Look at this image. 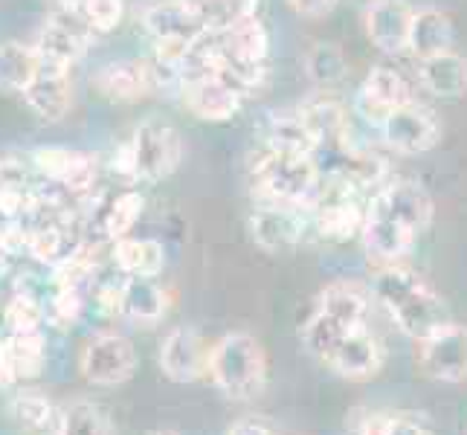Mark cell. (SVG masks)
<instances>
[{
	"label": "cell",
	"instance_id": "cell-3",
	"mask_svg": "<svg viewBox=\"0 0 467 435\" xmlns=\"http://www.w3.org/2000/svg\"><path fill=\"white\" fill-rule=\"evenodd\" d=\"M206 375L215 389L230 400H253L267 386V354L265 346L247 331L223 334L209 346Z\"/></svg>",
	"mask_w": 467,
	"mask_h": 435
},
{
	"label": "cell",
	"instance_id": "cell-13",
	"mask_svg": "<svg viewBox=\"0 0 467 435\" xmlns=\"http://www.w3.org/2000/svg\"><path fill=\"white\" fill-rule=\"evenodd\" d=\"M368 209L392 218L398 223H404L407 230H412L415 235H421L430 221H432V201L427 195V189L415 181H389L380 183L372 195V203Z\"/></svg>",
	"mask_w": 467,
	"mask_h": 435
},
{
	"label": "cell",
	"instance_id": "cell-39",
	"mask_svg": "<svg viewBox=\"0 0 467 435\" xmlns=\"http://www.w3.org/2000/svg\"><path fill=\"white\" fill-rule=\"evenodd\" d=\"M85 311V296L78 287H56V294L44 302V319L47 326H53L58 331L73 328L78 316Z\"/></svg>",
	"mask_w": 467,
	"mask_h": 435
},
{
	"label": "cell",
	"instance_id": "cell-53",
	"mask_svg": "<svg viewBox=\"0 0 467 435\" xmlns=\"http://www.w3.org/2000/svg\"><path fill=\"white\" fill-rule=\"evenodd\" d=\"M424 435H432V432H424Z\"/></svg>",
	"mask_w": 467,
	"mask_h": 435
},
{
	"label": "cell",
	"instance_id": "cell-48",
	"mask_svg": "<svg viewBox=\"0 0 467 435\" xmlns=\"http://www.w3.org/2000/svg\"><path fill=\"white\" fill-rule=\"evenodd\" d=\"M227 435H273V430L259 418H244V421L233 424Z\"/></svg>",
	"mask_w": 467,
	"mask_h": 435
},
{
	"label": "cell",
	"instance_id": "cell-12",
	"mask_svg": "<svg viewBox=\"0 0 467 435\" xmlns=\"http://www.w3.org/2000/svg\"><path fill=\"white\" fill-rule=\"evenodd\" d=\"M311 227V218L305 215V209L282 206V203H262L253 209L250 215V233L253 241L267 253H285L302 244L305 233Z\"/></svg>",
	"mask_w": 467,
	"mask_h": 435
},
{
	"label": "cell",
	"instance_id": "cell-1",
	"mask_svg": "<svg viewBox=\"0 0 467 435\" xmlns=\"http://www.w3.org/2000/svg\"><path fill=\"white\" fill-rule=\"evenodd\" d=\"M372 290L386 314L395 319V326L415 343L450 322L441 296L410 267L380 264L372 276Z\"/></svg>",
	"mask_w": 467,
	"mask_h": 435
},
{
	"label": "cell",
	"instance_id": "cell-35",
	"mask_svg": "<svg viewBox=\"0 0 467 435\" xmlns=\"http://www.w3.org/2000/svg\"><path fill=\"white\" fill-rule=\"evenodd\" d=\"M12 418L29 432H50L58 424V412L41 392H21L9 404Z\"/></svg>",
	"mask_w": 467,
	"mask_h": 435
},
{
	"label": "cell",
	"instance_id": "cell-7",
	"mask_svg": "<svg viewBox=\"0 0 467 435\" xmlns=\"http://www.w3.org/2000/svg\"><path fill=\"white\" fill-rule=\"evenodd\" d=\"M418 363L421 372L439 383L467 380V326L444 322L441 328L418 340Z\"/></svg>",
	"mask_w": 467,
	"mask_h": 435
},
{
	"label": "cell",
	"instance_id": "cell-21",
	"mask_svg": "<svg viewBox=\"0 0 467 435\" xmlns=\"http://www.w3.org/2000/svg\"><path fill=\"white\" fill-rule=\"evenodd\" d=\"M47 340L41 331L32 334H6L0 340V383L15 386L32 380L44 372Z\"/></svg>",
	"mask_w": 467,
	"mask_h": 435
},
{
	"label": "cell",
	"instance_id": "cell-43",
	"mask_svg": "<svg viewBox=\"0 0 467 435\" xmlns=\"http://www.w3.org/2000/svg\"><path fill=\"white\" fill-rule=\"evenodd\" d=\"M32 209V201L18 183H4L0 186V218H21Z\"/></svg>",
	"mask_w": 467,
	"mask_h": 435
},
{
	"label": "cell",
	"instance_id": "cell-30",
	"mask_svg": "<svg viewBox=\"0 0 467 435\" xmlns=\"http://www.w3.org/2000/svg\"><path fill=\"white\" fill-rule=\"evenodd\" d=\"M299 117L305 119V125L311 128V134L319 140V145L326 140H343L348 134V117L346 108L334 99V96L322 93L317 99H308L305 105L296 108Z\"/></svg>",
	"mask_w": 467,
	"mask_h": 435
},
{
	"label": "cell",
	"instance_id": "cell-17",
	"mask_svg": "<svg viewBox=\"0 0 467 435\" xmlns=\"http://www.w3.org/2000/svg\"><path fill=\"white\" fill-rule=\"evenodd\" d=\"M326 363L346 380H372L383 368V346L368 326L348 328Z\"/></svg>",
	"mask_w": 467,
	"mask_h": 435
},
{
	"label": "cell",
	"instance_id": "cell-38",
	"mask_svg": "<svg viewBox=\"0 0 467 435\" xmlns=\"http://www.w3.org/2000/svg\"><path fill=\"white\" fill-rule=\"evenodd\" d=\"M4 326L9 328V334H32L41 331V326H47L44 319V302L32 294H15L6 308H4Z\"/></svg>",
	"mask_w": 467,
	"mask_h": 435
},
{
	"label": "cell",
	"instance_id": "cell-11",
	"mask_svg": "<svg viewBox=\"0 0 467 435\" xmlns=\"http://www.w3.org/2000/svg\"><path fill=\"white\" fill-rule=\"evenodd\" d=\"M183 105L192 117L203 122H230L241 105H244V93H241L233 82H227L221 73H203L195 78L181 82Z\"/></svg>",
	"mask_w": 467,
	"mask_h": 435
},
{
	"label": "cell",
	"instance_id": "cell-41",
	"mask_svg": "<svg viewBox=\"0 0 467 435\" xmlns=\"http://www.w3.org/2000/svg\"><path fill=\"white\" fill-rule=\"evenodd\" d=\"M73 6L96 36L114 32L125 18V0H76Z\"/></svg>",
	"mask_w": 467,
	"mask_h": 435
},
{
	"label": "cell",
	"instance_id": "cell-6",
	"mask_svg": "<svg viewBox=\"0 0 467 435\" xmlns=\"http://www.w3.org/2000/svg\"><path fill=\"white\" fill-rule=\"evenodd\" d=\"M78 368L93 386H122L137 372V348L122 334H96L85 343Z\"/></svg>",
	"mask_w": 467,
	"mask_h": 435
},
{
	"label": "cell",
	"instance_id": "cell-46",
	"mask_svg": "<svg viewBox=\"0 0 467 435\" xmlns=\"http://www.w3.org/2000/svg\"><path fill=\"white\" fill-rule=\"evenodd\" d=\"M291 9L302 18H322V15L334 12V6L340 4V0H287Z\"/></svg>",
	"mask_w": 467,
	"mask_h": 435
},
{
	"label": "cell",
	"instance_id": "cell-14",
	"mask_svg": "<svg viewBox=\"0 0 467 435\" xmlns=\"http://www.w3.org/2000/svg\"><path fill=\"white\" fill-rule=\"evenodd\" d=\"M412 102V90L407 78L392 67H372L354 96V110L368 122L380 128L392 110Z\"/></svg>",
	"mask_w": 467,
	"mask_h": 435
},
{
	"label": "cell",
	"instance_id": "cell-19",
	"mask_svg": "<svg viewBox=\"0 0 467 435\" xmlns=\"http://www.w3.org/2000/svg\"><path fill=\"white\" fill-rule=\"evenodd\" d=\"M380 134L400 154H424L439 142V122L427 108L410 102L383 119Z\"/></svg>",
	"mask_w": 467,
	"mask_h": 435
},
{
	"label": "cell",
	"instance_id": "cell-33",
	"mask_svg": "<svg viewBox=\"0 0 467 435\" xmlns=\"http://www.w3.org/2000/svg\"><path fill=\"white\" fill-rule=\"evenodd\" d=\"M142 209H146V198L134 189H125L102 209V235L117 241L131 235V230L137 227V221L142 218Z\"/></svg>",
	"mask_w": 467,
	"mask_h": 435
},
{
	"label": "cell",
	"instance_id": "cell-4",
	"mask_svg": "<svg viewBox=\"0 0 467 435\" xmlns=\"http://www.w3.org/2000/svg\"><path fill=\"white\" fill-rule=\"evenodd\" d=\"M134 151L137 181L160 183L177 171L183 160V140L181 131L166 119H146L140 122L134 137L128 140Z\"/></svg>",
	"mask_w": 467,
	"mask_h": 435
},
{
	"label": "cell",
	"instance_id": "cell-22",
	"mask_svg": "<svg viewBox=\"0 0 467 435\" xmlns=\"http://www.w3.org/2000/svg\"><path fill=\"white\" fill-rule=\"evenodd\" d=\"M412 9L407 0H378L366 12V36L380 53H404L410 47Z\"/></svg>",
	"mask_w": 467,
	"mask_h": 435
},
{
	"label": "cell",
	"instance_id": "cell-10",
	"mask_svg": "<svg viewBox=\"0 0 467 435\" xmlns=\"http://www.w3.org/2000/svg\"><path fill=\"white\" fill-rule=\"evenodd\" d=\"M142 26L154 47H192L209 36L201 15L183 6L181 0H151L142 9Z\"/></svg>",
	"mask_w": 467,
	"mask_h": 435
},
{
	"label": "cell",
	"instance_id": "cell-32",
	"mask_svg": "<svg viewBox=\"0 0 467 435\" xmlns=\"http://www.w3.org/2000/svg\"><path fill=\"white\" fill-rule=\"evenodd\" d=\"M348 70V61L343 56V50L337 44L328 41H317L308 53H305V73L317 85V88H334L340 85L346 78Z\"/></svg>",
	"mask_w": 467,
	"mask_h": 435
},
{
	"label": "cell",
	"instance_id": "cell-16",
	"mask_svg": "<svg viewBox=\"0 0 467 435\" xmlns=\"http://www.w3.org/2000/svg\"><path fill=\"white\" fill-rule=\"evenodd\" d=\"M206 357L209 348L198 328L181 326L171 328L163 343H160V372H163L171 383H195L206 375Z\"/></svg>",
	"mask_w": 467,
	"mask_h": 435
},
{
	"label": "cell",
	"instance_id": "cell-8",
	"mask_svg": "<svg viewBox=\"0 0 467 435\" xmlns=\"http://www.w3.org/2000/svg\"><path fill=\"white\" fill-rule=\"evenodd\" d=\"M308 212H311V227L319 233V238L334 241V244H343V241L360 235L366 218V209L354 201V192L340 183L326 181V177H322L319 198Z\"/></svg>",
	"mask_w": 467,
	"mask_h": 435
},
{
	"label": "cell",
	"instance_id": "cell-40",
	"mask_svg": "<svg viewBox=\"0 0 467 435\" xmlns=\"http://www.w3.org/2000/svg\"><path fill=\"white\" fill-rule=\"evenodd\" d=\"M26 253L41 264H56L64 255V230L53 221H38L26 227Z\"/></svg>",
	"mask_w": 467,
	"mask_h": 435
},
{
	"label": "cell",
	"instance_id": "cell-27",
	"mask_svg": "<svg viewBox=\"0 0 467 435\" xmlns=\"http://www.w3.org/2000/svg\"><path fill=\"white\" fill-rule=\"evenodd\" d=\"M421 82L441 99H459L467 93V58L453 50L421 58Z\"/></svg>",
	"mask_w": 467,
	"mask_h": 435
},
{
	"label": "cell",
	"instance_id": "cell-49",
	"mask_svg": "<svg viewBox=\"0 0 467 435\" xmlns=\"http://www.w3.org/2000/svg\"><path fill=\"white\" fill-rule=\"evenodd\" d=\"M181 4H183V6H189L192 12H198L201 18H203V15L209 12V6H213L215 0H181Z\"/></svg>",
	"mask_w": 467,
	"mask_h": 435
},
{
	"label": "cell",
	"instance_id": "cell-34",
	"mask_svg": "<svg viewBox=\"0 0 467 435\" xmlns=\"http://www.w3.org/2000/svg\"><path fill=\"white\" fill-rule=\"evenodd\" d=\"M56 435H110L108 415L90 400H73L58 412Z\"/></svg>",
	"mask_w": 467,
	"mask_h": 435
},
{
	"label": "cell",
	"instance_id": "cell-29",
	"mask_svg": "<svg viewBox=\"0 0 467 435\" xmlns=\"http://www.w3.org/2000/svg\"><path fill=\"white\" fill-rule=\"evenodd\" d=\"M453 47V21L447 18L439 9H421L412 12V24H410V47L418 58L444 53Z\"/></svg>",
	"mask_w": 467,
	"mask_h": 435
},
{
	"label": "cell",
	"instance_id": "cell-45",
	"mask_svg": "<svg viewBox=\"0 0 467 435\" xmlns=\"http://www.w3.org/2000/svg\"><path fill=\"white\" fill-rule=\"evenodd\" d=\"M122 287H125V279H105L96 285L93 290V302L99 305L102 314H119V305H122Z\"/></svg>",
	"mask_w": 467,
	"mask_h": 435
},
{
	"label": "cell",
	"instance_id": "cell-25",
	"mask_svg": "<svg viewBox=\"0 0 467 435\" xmlns=\"http://www.w3.org/2000/svg\"><path fill=\"white\" fill-rule=\"evenodd\" d=\"M114 264L128 279H157L166 267V250L154 238L125 235L114 241Z\"/></svg>",
	"mask_w": 467,
	"mask_h": 435
},
{
	"label": "cell",
	"instance_id": "cell-37",
	"mask_svg": "<svg viewBox=\"0 0 467 435\" xmlns=\"http://www.w3.org/2000/svg\"><path fill=\"white\" fill-rule=\"evenodd\" d=\"M360 328V326H358ZM348 328H343L340 322H334L331 316H326L322 311H314V316L305 322V328H302V343L305 348H308L317 360L326 363L331 357V351L334 346L340 343V337L346 334Z\"/></svg>",
	"mask_w": 467,
	"mask_h": 435
},
{
	"label": "cell",
	"instance_id": "cell-2",
	"mask_svg": "<svg viewBox=\"0 0 467 435\" xmlns=\"http://www.w3.org/2000/svg\"><path fill=\"white\" fill-rule=\"evenodd\" d=\"M253 192L265 203H282L296 209H311L322 192V169L314 157L273 151L265 145L262 154L250 163Z\"/></svg>",
	"mask_w": 467,
	"mask_h": 435
},
{
	"label": "cell",
	"instance_id": "cell-9",
	"mask_svg": "<svg viewBox=\"0 0 467 435\" xmlns=\"http://www.w3.org/2000/svg\"><path fill=\"white\" fill-rule=\"evenodd\" d=\"M93 36L96 32L85 24V18L76 12V6H64L44 21L38 41H36V53L41 61L73 67V64L88 53Z\"/></svg>",
	"mask_w": 467,
	"mask_h": 435
},
{
	"label": "cell",
	"instance_id": "cell-51",
	"mask_svg": "<svg viewBox=\"0 0 467 435\" xmlns=\"http://www.w3.org/2000/svg\"><path fill=\"white\" fill-rule=\"evenodd\" d=\"M58 4H64V6H73V4H76V0H58Z\"/></svg>",
	"mask_w": 467,
	"mask_h": 435
},
{
	"label": "cell",
	"instance_id": "cell-42",
	"mask_svg": "<svg viewBox=\"0 0 467 435\" xmlns=\"http://www.w3.org/2000/svg\"><path fill=\"white\" fill-rule=\"evenodd\" d=\"M255 12H259V0H215L203 15V24L209 32H223L238 21L253 18Z\"/></svg>",
	"mask_w": 467,
	"mask_h": 435
},
{
	"label": "cell",
	"instance_id": "cell-31",
	"mask_svg": "<svg viewBox=\"0 0 467 435\" xmlns=\"http://www.w3.org/2000/svg\"><path fill=\"white\" fill-rule=\"evenodd\" d=\"M38 53L36 47L21 41L0 44V90L4 93H24L32 76L38 70Z\"/></svg>",
	"mask_w": 467,
	"mask_h": 435
},
{
	"label": "cell",
	"instance_id": "cell-24",
	"mask_svg": "<svg viewBox=\"0 0 467 435\" xmlns=\"http://www.w3.org/2000/svg\"><path fill=\"white\" fill-rule=\"evenodd\" d=\"M169 314V294L154 279H125L119 316L140 328H151Z\"/></svg>",
	"mask_w": 467,
	"mask_h": 435
},
{
	"label": "cell",
	"instance_id": "cell-23",
	"mask_svg": "<svg viewBox=\"0 0 467 435\" xmlns=\"http://www.w3.org/2000/svg\"><path fill=\"white\" fill-rule=\"evenodd\" d=\"M360 238H363L366 253L372 255L375 262H380V264H398L412 250L418 235L412 230H407L404 223L386 218V215L375 212V209H366Z\"/></svg>",
	"mask_w": 467,
	"mask_h": 435
},
{
	"label": "cell",
	"instance_id": "cell-47",
	"mask_svg": "<svg viewBox=\"0 0 467 435\" xmlns=\"http://www.w3.org/2000/svg\"><path fill=\"white\" fill-rule=\"evenodd\" d=\"M119 177L125 181H137V166H134V151H131V142H122L119 149L114 151V163H110Z\"/></svg>",
	"mask_w": 467,
	"mask_h": 435
},
{
	"label": "cell",
	"instance_id": "cell-5",
	"mask_svg": "<svg viewBox=\"0 0 467 435\" xmlns=\"http://www.w3.org/2000/svg\"><path fill=\"white\" fill-rule=\"evenodd\" d=\"M169 76L171 73L157 61L122 58V61L102 64L93 76V88L108 102H140L163 90Z\"/></svg>",
	"mask_w": 467,
	"mask_h": 435
},
{
	"label": "cell",
	"instance_id": "cell-28",
	"mask_svg": "<svg viewBox=\"0 0 467 435\" xmlns=\"http://www.w3.org/2000/svg\"><path fill=\"white\" fill-rule=\"evenodd\" d=\"M317 311L331 316L334 322H340L343 328H358V326H366L368 296H366V290L354 282H334L319 294Z\"/></svg>",
	"mask_w": 467,
	"mask_h": 435
},
{
	"label": "cell",
	"instance_id": "cell-36",
	"mask_svg": "<svg viewBox=\"0 0 467 435\" xmlns=\"http://www.w3.org/2000/svg\"><path fill=\"white\" fill-rule=\"evenodd\" d=\"M53 267V287H82L96 270V247L78 244L70 253H64Z\"/></svg>",
	"mask_w": 467,
	"mask_h": 435
},
{
	"label": "cell",
	"instance_id": "cell-20",
	"mask_svg": "<svg viewBox=\"0 0 467 435\" xmlns=\"http://www.w3.org/2000/svg\"><path fill=\"white\" fill-rule=\"evenodd\" d=\"M36 169L58 186H64L73 195H85L96 183V160L85 151L61 149V145H41L32 151Z\"/></svg>",
	"mask_w": 467,
	"mask_h": 435
},
{
	"label": "cell",
	"instance_id": "cell-15",
	"mask_svg": "<svg viewBox=\"0 0 467 435\" xmlns=\"http://www.w3.org/2000/svg\"><path fill=\"white\" fill-rule=\"evenodd\" d=\"M26 108L44 122H58L67 117L73 108V82L70 67H61L53 61H38V70L32 76V82L21 93Z\"/></svg>",
	"mask_w": 467,
	"mask_h": 435
},
{
	"label": "cell",
	"instance_id": "cell-52",
	"mask_svg": "<svg viewBox=\"0 0 467 435\" xmlns=\"http://www.w3.org/2000/svg\"><path fill=\"white\" fill-rule=\"evenodd\" d=\"M0 174H4V163H0Z\"/></svg>",
	"mask_w": 467,
	"mask_h": 435
},
{
	"label": "cell",
	"instance_id": "cell-50",
	"mask_svg": "<svg viewBox=\"0 0 467 435\" xmlns=\"http://www.w3.org/2000/svg\"><path fill=\"white\" fill-rule=\"evenodd\" d=\"M151 435H177V432H171V430H160V432H151Z\"/></svg>",
	"mask_w": 467,
	"mask_h": 435
},
{
	"label": "cell",
	"instance_id": "cell-18",
	"mask_svg": "<svg viewBox=\"0 0 467 435\" xmlns=\"http://www.w3.org/2000/svg\"><path fill=\"white\" fill-rule=\"evenodd\" d=\"M218 58L230 67H244V70H262L267 53H270V36L259 15L233 24L223 32H213Z\"/></svg>",
	"mask_w": 467,
	"mask_h": 435
},
{
	"label": "cell",
	"instance_id": "cell-26",
	"mask_svg": "<svg viewBox=\"0 0 467 435\" xmlns=\"http://www.w3.org/2000/svg\"><path fill=\"white\" fill-rule=\"evenodd\" d=\"M265 145L273 151H285V154H302V157H314L319 149V140L311 134V128L305 125L299 117V110H276L270 114L265 125Z\"/></svg>",
	"mask_w": 467,
	"mask_h": 435
},
{
	"label": "cell",
	"instance_id": "cell-44",
	"mask_svg": "<svg viewBox=\"0 0 467 435\" xmlns=\"http://www.w3.org/2000/svg\"><path fill=\"white\" fill-rule=\"evenodd\" d=\"M26 250V227L21 218H6L0 223V253L18 255Z\"/></svg>",
	"mask_w": 467,
	"mask_h": 435
}]
</instances>
